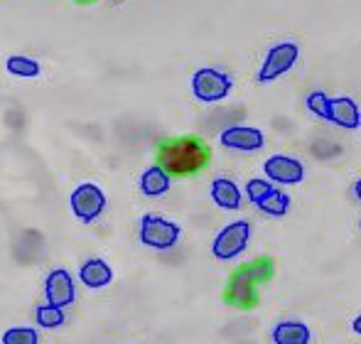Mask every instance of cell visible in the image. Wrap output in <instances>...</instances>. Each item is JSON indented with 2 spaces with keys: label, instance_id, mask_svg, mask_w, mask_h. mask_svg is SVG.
Listing matches in <instances>:
<instances>
[{
  "label": "cell",
  "instance_id": "6da1fadb",
  "mask_svg": "<svg viewBox=\"0 0 361 344\" xmlns=\"http://www.w3.org/2000/svg\"><path fill=\"white\" fill-rule=\"evenodd\" d=\"M276 276V261L273 256H256L251 261H243L228 273L224 283L221 300L228 307L241 312H251L261 305V285L273 281Z\"/></svg>",
  "mask_w": 361,
  "mask_h": 344
},
{
  "label": "cell",
  "instance_id": "7a4b0ae2",
  "mask_svg": "<svg viewBox=\"0 0 361 344\" xmlns=\"http://www.w3.org/2000/svg\"><path fill=\"white\" fill-rule=\"evenodd\" d=\"M212 163V148L200 135H175L165 138L155 150V165L170 177H192L207 170Z\"/></svg>",
  "mask_w": 361,
  "mask_h": 344
},
{
  "label": "cell",
  "instance_id": "3957f363",
  "mask_svg": "<svg viewBox=\"0 0 361 344\" xmlns=\"http://www.w3.org/2000/svg\"><path fill=\"white\" fill-rule=\"evenodd\" d=\"M182 229L180 224L165 219L162 214H155V211H147V214L140 216L138 224V239L140 244L147 246L152 251H170L180 244Z\"/></svg>",
  "mask_w": 361,
  "mask_h": 344
},
{
  "label": "cell",
  "instance_id": "277c9868",
  "mask_svg": "<svg viewBox=\"0 0 361 344\" xmlns=\"http://www.w3.org/2000/svg\"><path fill=\"white\" fill-rule=\"evenodd\" d=\"M106 204H109V197L94 182H84L72 192L69 197V207H72V214L76 216V221L81 224H94L101 214L106 211Z\"/></svg>",
  "mask_w": 361,
  "mask_h": 344
},
{
  "label": "cell",
  "instance_id": "5b68a950",
  "mask_svg": "<svg viewBox=\"0 0 361 344\" xmlns=\"http://www.w3.org/2000/svg\"><path fill=\"white\" fill-rule=\"evenodd\" d=\"M251 224L243 219L226 224L212 241V256L216 261H231V258L241 256L251 244Z\"/></svg>",
  "mask_w": 361,
  "mask_h": 344
},
{
  "label": "cell",
  "instance_id": "8992f818",
  "mask_svg": "<svg viewBox=\"0 0 361 344\" xmlns=\"http://www.w3.org/2000/svg\"><path fill=\"white\" fill-rule=\"evenodd\" d=\"M233 89V82L226 72L214 67H204L197 69L195 77H192V94H195L197 101L202 104H216V101H224Z\"/></svg>",
  "mask_w": 361,
  "mask_h": 344
},
{
  "label": "cell",
  "instance_id": "52a82bcc",
  "mask_svg": "<svg viewBox=\"0 0 361 344\" xmlns=\"http://www.w3.org/2000/svg\"><path fill=\"white\" fill-rule=\"evenodd\" d=\"M298 57H300V47L295 42H281V44H276V47H271L266 59H263L261 69H258V82L261 84L276 82L278 77L288 74L290 69L295 67Z\"/></svg>",
  "mask_w": 361,
  "mask_h": 344
},
{
  "label": "cell",
  "instance_id": "ba28073f",
  "mask_svg": "<svg viewBox=\"0 0 361 344\" xmlns=\"http://www.w3.org/2000/svg\"><path fill=\"white\" fill-rule=\"evenodd\" d=\"M44 302L54 307H72L76 302V281L67 268H52L44 278Z\"/></svg>",
  "mask_w": 361,
  "mask_h": 344
},
{
  "label": "cell",
  "instance_id": "9c48e42d",
  "mask_svg": "<svg viewBox=\"0 0 361 344\" xmlns=\"http://www.w3.org/2000/svg\"><path fill=\"white\" fill-rule=\"evenodd\" d=\"M263 172H266V180L271 185H300L305 180V165L298 158H290V155H271V158L263 163Z\"/></svg>",
  "mask_w": 361,
  "mask_h": 344
},
{
  "label": "cell",
  "instance_id": "30bf717a",
  "mask_svg": "<svg viewBox=\"0 0 361 344\" xmlns=\"http://www.w3.org/2000/svg\"><path fill=\"white\" fill-rule=\"evenodd\" d=\"M221 145L228 150H238V153H256L266 145V135L261 128L253 125H231L221 133Z\"/></svg>",
  "mask_w": 361,
  "mask_h": 344
},
{
  "label": "cell",
  "instance_id": "8fae6325",
  "mask_svg": "<svg viewBox=\"0 0 361 344\" xmlns=\"http://www.w3.org/2000/svg\"><path fill=\"white\" fill-rule=\"evenodd\" d=\"M76 278H79L81 285L89 288V290H104V288H109L111 283H114L116 273H114V268H111V263L106 261V258L91 256L79 266Z\"/></svg>",
  "mask_w": 361,
  "mask_h": 344
},
{
  "label": "cell",
  "instance_id": "7c38bea8",
  "mask_svg": "<svg viewBox=\"0 0 361 344\" xmlns=\"http://www.w3.org/2000/svg\"><path fill=\"white\" fill-rule=\"evenodd\" d=\"M359 118L361 111L357 106V101L349 99V96H337V99H329V118L334 125L344 130H354L359 128Z\"/></svg>",
  "mask_w": 361,
  "mask_h": 344
},
{
  "label": "cell",
  "instance_id": "4fadbf2b",
  "mask_svg": "<svg viewBox=\"0 0 361 344\" xmlns=\"http://www.w3.org/2000/svg\"><path fill=\"white\" fill-rule=\"evenodd\" d=\"M212 192V199L219 209H226V211H238L243 207V195L238 190V185L228 177H216L209 187Z\"/></svg>",
  "mask_w": 361,
  "mask_h": 344
},
{
  "label": "cell",
  "instance_id": "5bb4252c",
  "mask_svg": "<svg viewBox=\"0 0 361 344\" xmlns=\"http://www.w3.org/2000/svg\"><path fill=\"white\" fill-rule=\"evenodd\" d=\"M271 342L273 344H310L312 342V332L300 320H283L271 330Z\"/></svg>",
  "mask_w": 361,
  "mask_h": 344
},
{
  "label": "cell",
  "instance_id": "9a60e30c",
  "mask_svg": "<svg viewBox=\"0 0 361 344\" xmlns=\"http://www.w3.org/2000/svg\"><path fill=\"white\" fill-rule=\"evenodd\" d=\"M140 192H143L145 197H150V199H155V197H162L170 192V185H172V177L167 175L165 170H160L157 165H150L143 175H140Z\"/></svg>",
  "mask_w": 361,
  "mask_h": 344
},
{
  "label": "cell",
  "instance_id": "2e32d148",
  "mask_svg": "<svg viewBox=\"0 0 361 344\" xmlns=\"http://www.w3.org/2000/svg\"><path fill=\"white\" fill-rule=\"evenodd\" d=\"M67 322V312L62 307H54L49 302L35 307V327L37 330H59Z\"/></svg>",
  "mask_w": 361,
  "mask_h": 344
},
{
  "label": "cell",
  "instance_id": "e0dca14e",
  "mask_svg": "<svg viewBox=\"0 0 361 344\" xmlns=\"http://www.w3.org/2000/svg\"><path fill=\"white\" fill-rule=\"evenodd\" d=\"M5 69H8V74H13V77H18V79H35L42 74V67H39L37 59L25 57V54H13V57H8Z\"/></svg>",
  "mask_w": 361,
  "mask_h": 344
},
{
  "label": "cell",
  "instance_id": "ac0fdd59",
  "mask_svg": "<svg viewBox=\"0 0 361 344\" xmlns=\"http://www.w3.org/2000/svg\"><path fill=\"white\" fill-rule=\"evenodd\" d=\"M290 209V195L283 190H273L271 195L266 197V199L258 204V211L266 216H273V219H281V216H286Z\"/></svg>",
  "mask_w": 361,
  "mask_h": 344
},
{
  "label": "cell",
  "instance_id": "d6986e66",
  "mask_svg": "<svg viewBox=\"0 0 361 344\" xmlns=\"http://www.w3.org/2000/svg\"><path fill=\"white\" fill-rule=\"evenodd\" d=\"M0 344H39V330L30 325H13L3 330Z\"/></svg>",
  "mask_w": 361,
  "mask_h": 344
},
{
  "label": "cell",
  "instance_id": "ffe728a7",
  "mask_svg": "<svg viewBox=\"0 0 361 344\" xmlns=\"http://www.w3.org/2000/svg\"><path fill=\"white\" fill-rule=\"evenodd\" d=\"M273 190H276V185H271L266 177H253V180L246 182V197H248V202L256 207L261 204Z\"/></svg>",
  "mask_w": 361,
  "mask_h": 344
},
{
  "label": "cell",
  "instance_id": "44dd1931",
  "mask_svg": "<svg viewBox=\"0 0 361 344\" xmlns=\"http://www.w3.org/2000/svg\"><path fill=\"white\" fill-rule=\"evenodd\" d=\"M329 99H332V96H327L324 91H312V94H307V101H305V104H307L310 113L327 121L329 118Z\"/></svg>",
  "mask_w": 361,
  "mask_h": 344
},
{
  "label": "cell",
  "instance_id": "7402d4cb",
  "mask_svg": "<svg viewBox=\"0 0 361 344\" xmlns=\"http://www.w3.org/2000/svg\"><path fill=\"white\" fill-rule=\"evenodd\" d=\"M352 330H354V335H359L361 337V315H357L352 320Z\"/></svg>",
  "mask_w": 361,
  "mask_h": 344
},
{
  "label": "cell",
  "instance_id": "603a6c76",
  "mask_svg": "<svg viewBox=\"0 0 361 344\" xmlns=\"http://www.w3.org/2000/svg\"><path fill=\"white\" fill-rule=\"evenodd\" d=\"M354 197H357V202L361 204V180L354 182Z\"/></svg>",
  "mask_w": 361,
  "mask_h": 344
},
{
  "label": "cell",
  "instance_id": "cb8c5ba5",
  "mask_svg": "<svg viewBox=\"0 0 361 344\" xmlns=\"http://www.w3.org/2000/svg\"><path fill=\"white\" fill-rule=\"evenodd\" d=\"M74 3H76V5H94L96 0H74Z\"/></svg>",
  "mask_w": 361,
  "mask_h": 344
},
{
  "label": "cell",
  "instance_id": "d4e9b609",
  "mask_svg": "<svg viewBox=\"0 0 361 344\" xmlns=\"http://www.w3.org/2000/svg\"><path fill=\"white\" fill-rule=\"evenodd\" d=\"M359 128H361V118H359Z\"/></svg>",
  "mask_w": 361,
  "mask_h": 344
},
{
  "label": "cell",
  "instance_id": "484cf974",
  "mask_svg": "<svg viewBox=\"0 0 361 344\" xmlns=\"http://www.w3.org/2000/svg\"><path fill=\"white\" fill-rule=\"evenodd\" d=\"M359 229H361V221H359Z\"/></svg>",
  "mask_w": 361,
  "mask_h": 344
}]
</instances>
